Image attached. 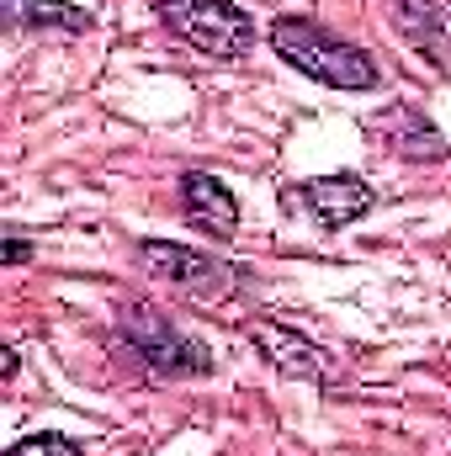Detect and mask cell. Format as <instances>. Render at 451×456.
I'll return each mask as SVG.
<instances>
[{
  "instance_id": "1",
  "label": "cell",
  "mask_w": 451,
  "mask_h": 456,
  "mask_svg": "<svg viewBox=\"0 0 451 456\" xmlns=\"http://www.w3.org/2000/svg\"><path fill=\"white\" fill-rule=\"evenodd\" d=\"M271 48L298 75H308V80H319L330 91H377V80H382V69H377V59L366 48L335 37L314 16H276L271 21Z\"/></svg>"
},
{
  "instance_id": "2",
  "label": "cell",
  "mask_w": 451,
  "mask_h": 456,
  "mask_svg": "<svg viewBox=\"0 0 451 456\" xmlns=\"http://www.w3.org/2000/svg\"><path fill=\"white\" fill-rule=\"evenodd\" d=\"M117 330H122L127 350L154 377H170L176 382V377H208L213 371V355L192 340L186 330H176L160 308H149V303H122L117 308Z\"/></svg>"
},
{
  "instance_id": "3",
  "label": "cell",
  "mask_w": 451,
  "mask_h": 456,
  "mask_svg": "<svg viewBox=\"0 0 451 456\" xmlns=\"http://www.w3.org/2000/svg\"><path fill=\"white\" fill-rule=\"evenodd\" d=\"M154 16L208 59H244L255 48V21L234 0H149Z\"/></svg>"
},
{
  "instance_id": "4",
  "label": "cell",
  "mask_w": 451,
  "mask_h": 456,
  "mask_svg": "<svg viewBox=\"0 0 451 456\" xmlns=\"http://www.w3.org/2000/svg\"><path fill=\"white\" fill-rule=\"evenodd\" d=\"M138 260H144L149 276H160V281H165L170 292H181L186 303H208V308H218V303H228V297L239 292L234 265L213 260V255H202V249H192V244L144 239V244H138Z\"/></svg>"
},
{
  "instance_id": "5",
  "label": "cell",
  "mask_w": 451,
  "mask_h": 456,
  "mask_svg": "<svg viewBox=\"0 0 451 456\" xmlns=\"http://www.w3.org/2000/svg\"><path fill=\"white\" fill-rule=\"evenodd\" d=\"M287 208H303L319 228H345V224H356V218H366V213L377 208V191H372L361 175L340 170V175H314V181L292 186V191H287Z\"/></svg>"
},
{
  "instance_id": "6",
  "label": "cell",
  "mask_w": 451,
  "mask_h": 456,
  "mask_svg": "<svg viewBox=\"0 0 451 456\" xmlns=\"http://www.w3.org/2000/svg\"><path fill=\"white\" fill-rule=\"evenodd\" d=\"M250 340L266 350V361H271L276 371H287V377H298V382H324V377H330V355L314 340H303L298 330L276 324V319H255V324H250Z\"/></svg>"
},
{
  "instance_id": "7",
  "label": "cell",
  "mask_w": 451,
  "mask_h": 456,
  "mask_svg": "<svg viewBox=\"0 0 451 456\" xmlns=\"http://www.w3.org/2000/svg\"><path fill=\"white\" fill-rule=\"evenodd\" d=\"M181 218L192 228H202V233H213V239H234V228H239V202H234V191H228L218 175L186 170V175H181Z\"/></svg>"
},
{
  "instance_id": "8",
  "label": "cell",
  "mask_w": 451,
  "mask_h": 456,
  "mask_svg": "<svg viewBox=\"0 0 451 456\" xmlns=\"http://www.w3.org/2000/svg\"><path fill=\"white\" fill-rule=\"evenodd\" d=\"M393 27H398L420 53H430L436 69L451 75V43H447V21L436 16V0H393Z\"/></svg>"
},
{
  "instance_id": "9",
  "label": "cell",
  "mask_w": 451,
  "mask_h": 456,
  "mask_svg": "<svg viewBox=\"0 0 451 456\" xmlns=\"http://www.w3.org/2000/svg\"><path fill=\"white\" fill-rule=\"evenodd\" d=\"M377 127L393 143V154H404V159H441L447 154V138L414 112V107H388V112L377 117Z\"/></svg>"
},
{
  "instance_id": "10",
  "label": "cell",
  "mask_w": 451,
  "mask_h": 456,
  "mask_svg": "<svg viewBox=\"0 0 451 456\" xmlns=\"http://www.w3.org/2000/svg\"><path fill=\"white\" fill-rule=\"evenodd\" d=\"M5 16L11 27H43V32H91V11L86 5H70V0H5Z\"/></svg>"
},
{
  "instance_id": "11",
  "label": "cell",
  "mask_w": 451,
  "mask_h": 456,
  "mask_svg": "<svg viewBox=\"0 0 451 456\" xmlns=\"http://www.w3.org/2000/svg\"><path fill=\"white\" fill-rule=\"evenodd\" d=\"M5 456H86L70 436H27V441H16Z\"/></svg>"
},
{
  "instance_id": "12",
  "label": "cell",
  "mask_w": 451,
  "mask_h": 456,
  "mask_svg": "<svg viewBox=\"0 0 451 456\" xmlns=\"http://www.w3.org/2000/svg\"><path fill=\"white\" fill-rule=\"evenodd\" d=\"M0 255H5V265H21V260H32V244H27V239H5Z\"/></svg>"
}]
</instances>
